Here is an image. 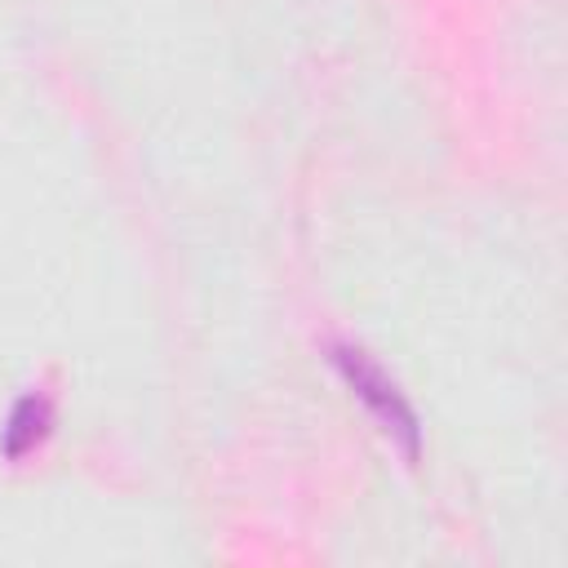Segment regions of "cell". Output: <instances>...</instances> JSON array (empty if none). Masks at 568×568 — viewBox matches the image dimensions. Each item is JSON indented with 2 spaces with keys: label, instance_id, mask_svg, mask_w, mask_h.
I'll return each mask as SVG.
<instances>
[{
  "label": "cell",
  "instance_id": "1",
  "mask_svg": "<svg viewBox=\"0 0 568 568\" xmlns=\"http://www.w3.org/2000/svg\"><path fill=\"white\" fill-rule=\"evenodd\" d=\"M333 364L337 373L346 377V386L355 390V399L373 413V422L404 448V457L413 462L417 457V444H422V426H417V413L408 408L404 390L390 382V373L355 342H333Z\"/></svg>",
  "mask_w": 568,
  "mask_h": 568
},
{
  "label": "cell",
  "instance_id": "2",
  "mask_svg": "<svg viewBox=\"0 0 568 568\" xmlns=\"http://www.w3.org/2000/svg\"><path fill=\"white\" fill-rule=\"evenodd\" d=\"M49 430H53V399L40 395V390H31V395H22L9 408V422L0 430V448H4L9 462H18V457L36 453L49 439Z\"/></svg>",
  "mask_w": 568,
  "mask_h": 568
}]
</instances>
